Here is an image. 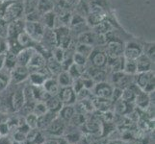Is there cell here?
I'll list each match as a JSON object with an SVG mask.
<instances>
[{
  "instance_id": "ee69618b",
  "label": "cell",
  "mask_w": 155,
  "mask_h": 144,
  "mask_svg": "<svg viewBox=\"0 0 155 144\" xmlns=\"http://www.w3.org/2000/svg\"><path fill=\"white\" fill-rule=\"evenodd\" d=\"M69 122H71L73 125L75 126H79V125H83L85 123V117H84V114H77L75 113L73 114V116L71 118Z\"/></svg>"
},
{
  "instance_id": "c3c4849f",
  "label": "cell",
  "mask_w": 155,
  "mask_h": 144,
  "mask_svg": "<svg viewBox=\"0 0 155 144\" xmlns=\"http://www.w3.org/2000/svg\"><path fill=\"white\" fill-rule=\"evenodd\" d=\"M66 139H67L68 142H71V143H75V142H77V141L80 139V136H79L78 134H76L75 132H74V133H71V134H69V135L67 136Z\"/></svg>"
},
{
  "instance_id": "db71d44e",
  "label": "cell",
  "mask_w": 155,
  "mask_h": 144,
  "mask_svg": "<svg viewBox=\"0 0 155 144\" xmlns=\"http://www.w3.org/2000/svg\"><path fill=\"white\" fill-rule=\"evenodd\" d=\"M42 144H46V143H45H45H42Z\"/></svg>"
},
{
  "instance_id": "44dd1931",
  "label": "cell",
  "mask_w": 155,
  "mask_h": 144,
  "mask_svg": "<svg viewBox=\"0 0 155 144\" xmlns=\"http://www.w3.org/2000/svg\"><path fill=\"white\" fill-rule=\"evenodd\" d=\"M56 113H52V111H47L46 114H45L44 115L39 116L38 118V126H37V129H46L47 126H48L51 122L54 120L57 115H55Z\"/></svg>"
},
{
  "instance_id": "7a4b0ae2",
  "label": "cell",
  "mask_w": 155,
  "mask_h": 144,
  "mask_svg": "<svg viewBox=\"0 0 155 144\" xmlns=\"http://www.w3.org/2000/svg\"><path fill=\"white\" fill-rule=\"evenodd\" d=\"M135 84L137 87L140 88L142 91H145L147 93H149L151 91H154L155 87V77H154V71H147L142 73H137L134 75Z\"/></svg>"
},
{
  "instance_id": "e0dca14e",
  "label": "cell",
  "mask_w": 155,
  "mask_h": 144,
  "mask_svg": "<svg viewBox=\"0 0 155 144\" xmlns=\"http://www.w3.org/2000/svg\"><path fill=\"white\" fill-rule=\"evenodd\" d=\"M42 88H45V91L48 93L50 96H53V95H58L59 91H60V86H59V84L57 82V80L54 79L53 77H49L47 78L44 85H42Z\"/></svg>"
},
{
  "instance_id": "2e32d148",
  "label": "cell",
  "mask_w": 155,
  "mask_h": 144,
  "mask_svg": "<svg viewBox=\"0 0 155 144\" xmlns=\"http://www.w3.org/2000/svg\"><path fill=\"white\" fill-rule=\"evenodd\" d=\"M25 97L23 93V89H18L14 92L12 98H11V105L15 111H19L25 104Z\"/></svg>"
},
{
  "instance_id": "30bf717a",
  "label": "cell",
  "mask_w": 155,
  "mask_h": 144,
  "mask_svg": "<svg viewBox=\"0 0 155 144\" xmlns=\"http://www.w3.org/2000/svg\"><path fill=\"white\" fill-rule=\"evenodd\" d=\"M88 60L92 63L93 67L95 68H103L107 65L106 53L100 50H93Z\"/></svg>"
},
{
  "instance_id": "8992f818",
  "label": "cell",
  "mask_w": 155,
  "mask_h": 144,
  "mask_svg": "<svg viewBox=\"0 0 155 144\" xmlns=\"http://www.w3.org/2000/svg\"><path fill=\"white\" fill-rule=\"evenodd\" d=\"M10 74H11V83L20 84L28 79L30 71L27 66H17L10 71Z\"/></svg>"
},
{
  "instance_id": "cb8c5ba5",
  "label": "cell",
  "mask_w": 155,
  "mask_h": 144,
  "mask_svg": "<svg viewBox=\"0 0 155 144\" xmlns=\"http://www.w3.org/2000/svg\"><path fill=\"white\" fill-rule=\"evenodd\" d=\"M57 82L60 88H66V87H71L73 83V78L69 75L68 71L63 70L57 75Z\"/></svg>"
},
{
  "instance_id": "277c9868",
  "label": "cell",
  "mask_w": 155,
  "mask_h": 144,
  "mask_svg": "<svg viewBox=\"0 0 155 144\" xmlns=\"http://www.w3.org/2000/svg\"><path fill=\"white\" fill-rule=\"evenodd\" d=\"M124 44L117 39H107L106 40V55L107 58L113 59L124 56Z\"/></svg>"
},
{
  "instance_id": "4fadbf2b",
  "label": "cell",
  "mask_w": 155,
  "mask_h": 144,
  "mask_svg": "<svg viewBox=\"0 0 155 144\" xmlns=\"http://www.w3.org/2000/svg\"><path fill=\"white\" fill-rule=\"evenodd\" d=\"M59 98L61 99L63 105H73L76 102V93L71 87L61 88L58 93Z\"/></svg>"
},
{
  "instance_id": "7dc6e473",
  "label": "cell",
  "mask_w": 155,
  "mask_h": 144,
  "mask_svg": "<svg viewBox=\"0 0 155 144\" xmlns=\"http://www.w3.org/2000/svg\"><path fill=\"white\" fill-rule=\"evenodd\" d=\"M10 131V128L8 125V122H3L0 124V136H5L8 135Z\"/></svg>"
},
{
  "instance_id": "d590c367",
  "label": "cell",
  "mask_w": 155,
  "mask_h": 144,
  "mask_svg": "<svg viewBox=\"0 0 155 144\" xmlns=\"http://www.w3.org/2000/svg\"><path fill=\"white\" fill-rule=\"evenodd\" d=\"M48 110L45 102L41 101H35L34 106H33V114H35L37 116H41L45 114H46Z\"/></svg>"
},
{
  "instance_id": "52a82bcc",
  "label": "cell",
  "mask_w": 155,
  "mask_h": 144,
  "mask_svg": "<svg viewBox=\"0 0 155 144\" xmlns=\"http://www.w3.org/2000/svg\"><path fill=\"white\" fill-rule=\"evenodd\" d=\"M143 53V47L136 41H128L124 47V57L129 60L136 59Z\"/></svg>"
},
{
  "instance_id": "ac0fdd59",
  "label": "cell",
  "mask_w": 155,
  "mask_h": 144,
  "mask_svg": "<svg viewBox=\"0 0 155 144\" xmlns=\"http://www.w3.org/2000/svg\"><path fill=\"white\" fill-rule=\"evenodd\" d=\"M41 23L47 29H55L57 23V15L56 14L51 11V12L45 13L41 14Z\"/></svg>"
},
{
  "instance_id": "4dcf8cb0",
  "label": "cell",
  "mask_w": 155,
  "mask_h": 144,
  "mask_svg": "<svg viewBox=\"0 0 155 144\" xmlns=\"http://www.w3.org/2000/svg\"><path fill=\"white\" fill-rule=\"evenodd\" d=\"M18 66L17 61V54H14L12 52H7L5 54V62H4V67L8 69V70H12Z\"/></svg>"
},
{
  "instance_id": "8fae6325",
  "label": "cell",
  "mask_w": 155,
  "mask_h": 144,
  "mask_svg": "<svg viewBox=\"0 0 155 144\" xmlns=\"http://www.w3.org/2000/svg\"><path fill=\"white\" fill-rule=\"evenodd\" d=\"M45 63H46V58L42 55L41 52L36 50L33 56L31 57V60L28 63L27 67L30 72H34V71L40 70L42 67H45Z\"/></svg>"
},
{
  "instance_id": "e575fe53",
  "label": "cell",
  "mask_w": 155,
  "mask_h": 144,
  "mask_svg": "<svg viewBox=\"0 0 155 144\" xmlns=\"http://www.w3.org/2000/svg\"><path fill=\"white\" fill-rule=\"evenodd\" d=\"M39 0H21L23 7V14H27L37 10Z\"/></svg>"
},
{
  "instance_id": "1f68e13d",
  "label": "cell",
  "mask_w": 155,
  "mask_h": 144,
  "mask_svg": "<svg viewBox=\"0 0 155 144\" xmlns=\"http://www.w3.org/2000/svg\"><path fill=\"white\" fill-rule=\"evenodd\" d=\"M124 71L128 75L134 76L137 74V66L135 60H129V59L124 58Z\"/></svg>"
},
{
  "instance_id": "f907efd6",
  "label": "cell",
  "mask_w": 155,
  "mask_h": 144,
  "mask_svg": "<svg viewBox=\"0 0 155 144\" xmlns=\"http://www.w3.org/2000/svg\"><path fill=\"white\" fill-rule=\"evenodd\" d=\"M6 54V53H5ZM5 54H0V70L4 67V62H5Z\"/></svg>"
},
{
  "instance_id": "603a6c76",
  "label": "cell",
  "mask_w": 155,
  "mask_h": 144,
  "mask_svg": "<svg viewBox=\"0 0 155 144\" xmlns=\"http://www.w3.org/2000/svg\"><path fill=\"white\" fill-rule=\"evenodd\" d=\"M90 77L94 82V84H97L100 82H104L106 79V72L102 68H91V70H87Z\"/></svg>"
},
{
  "instance_id": "836d02e7",
  "label": "cell",
  "mask_w": 155,
  "mask_h": 144,
  "mask_svg": "<svg viewBox=\"0 0 155 144\" xmlns=\"http://www.w3.org/2000/svg\"><path fill=\"white\" fill-rule=\"evenodd\" d=\"M67 71L69 73V75H71L73 78V80H74V79H78V78L81 77V75L86 70H85V67L84 66H77L74 62H72Z\"/></svg>"
},
{
  "instance_id": "bcb514c9",
  "label": "cell",
  "mask_w": 155,
  "mask_h": 144,
  "mask_svg": "<svg viewBox=\"0 0 155 144\" xmlns=\"http://www.w3.org/2000/svg\"><path fill=\"white\" fill-rule=\"evenodd\" d=\"M8 52V41L6 38L0 37V54H5Z\"/></svg>"
},
{
  "instance_id": "7c38bea8",
  "label": "cell",
  "mask_w": 155,
  "mask_h": 144,
  "mask_svg": "<svg viewBox=\"0 0 155 144\" xmlns=\"http://www.w3.org/2000/svg\"><path fill=\"white\" fill-rule=\"evenodd\" d=\"M45 130L48 132L51 136H61L66 131L65 121H64L62 118H60L59 116H57L56 118L53 120L48 126H47V128Z\"/></svg>"
},
{
  "instance_id": "816d5d0a",
  "label": "cell",
  "mask_w": 155,
  "mask_h": 144,
  "mask_svg": "<svg viewBox=\"0 0 155 144\" xmlns=\"http://www.w3.org/2000/svg\"><path fill=\"white\" fill-rule=\"evenodd\" d=\"M14 1H21V0H14Z\"/></svg>"
},
{
  "instance_id": "5bb4252c",
  "label": "cell",
  "mask_w": 155,
  "mask_h": 144,
  "mask_svg": "<svg viewBox=\"0 0 155 144\" xmlns=\"http://www.w3.org/2000/svg\"><path fill=\"white\" fill-rule=\"evenodd\" d=\"M135 62L137 66V73H142V72L152 70L154 62L146 54H143V53H142V54L136 59Z\"/></svg>"
},
{
  "instance_id": "74e56055",
  "label": "cell",
  "mask_w": 155,
  "mask_h": 144,
  "mask_svg": "<svg viewBox=\"0 0 155 144\" xmlns=\"http://www.w3.org/2000/svg\"><path fill=\"white\" fill-rule=\"evenodd\" d=\"M38 118H39V116H37L35 114L31 113L25 116L24 121L26 125H27L30 129H37V126H38Z\"/></svg>"
},
{
  "instance_id": "8d00e7d4",
  "label": "cell",
  "mask_w": 155,
  "mask_h": 144,
  "mask_svg": "<svg viewBox=\"0 0 155 144\" xmlns=\"http://www.w3.org/2000/svg\"><path fill=\"white\" fill-rule=\"evenodd\" d=\"M94 50L93 45H88V44H82L79 43L76 47H75V52L79 53L83 56H85L86 58H89V56L91 55V53Z\"/></svg>"
},
{
  "instance_id": "9a60e30c",
  "label": "cell",
  "mask_w": 155,
  "mask_h": 144,
  "mask_svg": "<svg viewBox=\"0 0 155 144\" xmlns=\"http://www.w3.org/2000/svg\"><path fill=\"white\" fill-rule=\"evenodd\" d=\"M36 52L35 47H25L22 48L18 54H17V61L18 66H27L31 60V57Z\"/></svg>"
},
{
  "instance_id": "60d3db41",
  "label": "cell",
  "mask_w": 155,
  "mask_h": 144,
  "mask_svg": "<svg viewBox=\"0 0 155 144\" xmlns=\"http://www.w3.org/2000/svg\"><path fill=\"white\" fill-rule=\"evenodd\" d=\"M88 58H86L85 56L79 54L77 52H74V54L72 56V62L77 66H85L87 63Z\"/></svg>"
},
{
  "instance_id": "f35d334b",
  "label": "cell",
  "mask_w": 155,
  "mask_h": 144,
  "mask_svg": "<svg viewBox=\"0 0 155 144\" xmlns=\"http://www.w3.org/2000/svg\"><path fill=\"white\" fill-rule=\"evenodd\" d=\"M25 15V21H31V22H41V14L39 11H34V12H31Z\"/></svg>"
},
{
  "instance_id": "ffe728a7",
  "label": "cell",
  "mask_w": 155,
  "mask_h": 144,
  "mask_svg": "<svg viewBox=\"0 0 155 144\" xmlns=\"http://www.w3.org/2000/svg\"><path fill=\"white\" fill-rule=\"evenodd\" d=\"M45 105L47 107V110L52 113H59V110L62 109V107L64 106L61 99L59 98L58 95H53L45 101Z\"/></svg>"
},
{
  "instance_id": "d6986e66",
  "label": "cell",
  "mask_w": 155,
  "mask_h": 144,
  "mask_svg": "<svg viewBox=\"0 0 155 144\" xmlns=\"http://www.w3.org/2000/svg\"><path fill=\"white\" fill-rule=\"evenodd\" d=\"M45 67L47 68V70L49 71V73L52 75H58L59 73L63 71L62 68V63L60 62H58L56 59H54L52 56L49 58H46V63Z\"/></svg>"
},
{
  "instance_id": "f546056e",
  "label": "cell",
  "mask_w": 155,
  "mask_h": 144,
  "mask_svg": "<svg viewBox=\"0 0 155 144\" xmlns=\"http://www.w3.org/2000/svg\"><path fill=\"white\" fill-rule=\"evenodd\" d=\"M112 29H113V26H112V24L110 22H108V21H106V20H102L100 23H98L97 26L94 27V34L103 35V36L108 34L109 32H111Z\"/></svg>"
},
{
  "instance_id": "d4e9b609",
  "label": "cell",
  "mask_w": 155,
  "mask_h": 144,
  "mask_svg": "<svg viewBox=\"0 0 155 144\" xmlns=\"http://www.w3.org/2000/svg\"><path fill=\"white\" fill-rule=\"evenodd\" d=\"M74 114H75V109L72 105H64L59 110V117L64 121H69Z\"/></svg>"
},
{
  "instance_id": "f5cc1de1",
  "label": "cell",
  "mask_w": 155,
  "mask_h": 144,
  "mask_svg": "<svg viewBox=\"0 0 155 144\" xmlns=\"http://www.w3.org/2000/svg\"><path fill=\"white\" fill-rule=\"evenodd\" d=\"M4 1H9V0H4Z\"/></svg>"
},
{
  "instance_id": "484cf974",
  "label": "cell",
  "mask_w": 155,
  "mask_h": 144,
  "mask_svg": "<svg viewBox=\"0 0 155 144\" xmlns=\"http://www.w3.org/2000/svg\"><path fill=\"white\" fill-rule=\"evenodd\" d=\"M78 42L82 44L94 45L95 42V36L94 33L90 31H85L80 33L78 36Z\"/></svg>"
},
{
  "instance_id": "4316f807",
  "label": "cell",
  "mask_w": 155,
  "mask_h": 144,
  "mask_svg": "<svg viewBox=\"0 0 155 144\" xmlns=\"http://www.w3.org/2000/svg\"><path fill=\"white\" fill-rule=\"evenodd\" d=\"M11 84V74L10 70L3 67L0 70V92L4 91Z\"/></svg>"
},
{
  "instance_id": "6da1fadb",
  "label": "cell",
  "mask_w": 155,
  "mask_h": 144,
  "mask_svg": "<svg viewBox=\"0 0 155 144\" xmlns=\"http://www.w3.org/2000/svg\"><path fill=\"white\" fill-rule=\"evenodd\" d=\"M22 14L23 7L21 1L9 0V1L6 2V5H5L4 12L2 14V21L4 24H8L11 21L20 18Z\"/></svg>"
},
{
  "instance_id": "5b68a950",
  "label": "cell",
  "mask_w": 155,
  "mask_h": 144,
  "mask_svg": "<svg viewBox=\"0 0 155 144\" xmlns=\"http://www.w3.org/2000/svg\"><path fill=\"white\" fill-rule=\"evenodd\" d=\"M133 79H134V76L128 75L124 71H117L114 72L112 75V83H113L115 88L124 89L129 87L133 83Z\"/></svg>"
},
{
  "instance_id": "7bdbcfd3",
  "label": "cell",
  "mask_w": 155,
  "mask_h": 144,
  "mask_svg": "<svg viewBox=\"0 0 155 144\" xmlns=\"http://www.w3.org/2000/svg\"><path fill=\"white\" fill-rule=\"evenodd\" d=\"M142 47H143V54H146L154 62V43H152V42H150V43H146L145 46H142Z\"/></svg>"
},
{
  "instance_id": "f1b7e54d",
  "label": "cell",
  "mask_w": 155,
  "mask_h": 144,
  "mask_svg": "<svg viewBox=\"0 0 155 144\" xmlns=\"http://www.w3.org/2000/svg\"><path fill=\"white\" fill-rule=\"evenodd\" d=\"M54 6L55 4L53 2V0H39L37 11H39L41 14H44L54 10Z\"/></svg>"
},
{
  "instance_id": "681fc988",
  "label": "cell",
  "mask_w": 155,
  "mask_h": 144,
  "mask_svg": "<svg viewBox=\"0 0 155 144\" xmlns=\"http://www.w3.org/2000/svg\"><path fill=\"white\" fill-rule=\"evenodd\" d=\"M0 144H13V141L7 136H0Z\"/></svg>"
},
{
  "instance_id": "ba28073f",
  "label": "cell",
  "mask_w": 155,
  "mask_h": 144,
  "mask_svg": "<svg viewBox=\"0 0 155 144\" xmlns=\"http://www.w3.org/2000/svg\"><path fill=\"white\" fill-rule=\"evenodd\" d=\"M24 23L25 21L21 20L20 18L11 21L7 25V40L17 39L18 36L24 31Z\"/></svg>"
},
{
  "instance_id": "83f0119b",
  "label": "cell",
  "mask_w": 155,
  "mask_h": 144,
  "mask_svg": "<svg viewBox=\"0 0 155 144\" xmlns=\"http://www.w3.org/2000/svg\"><path fill=\"white\" fill-rule=\"evenodd\" d=\"M17 40L18 42V44L22 48H25V47H35L33 44L37 43V42H35L33 40L30 38L29 35L26 33L25 31L21 32V33L18 36Z\"/></svg>"
},
{
  "instance_id": "d6a6232c",
  "label": "cell",
  "mask_w": 155,
  "mask_h": 144,
  "mask_svg": "<svg viewBox=\"0 0 155 144\" xmlns=\"http://www.w3.org/2000/svg\"><path fill=\"white\" fill-rule=\"evenodd\" d=\"M102 20H104V15L102 14H97V13L91 12L88 14V18H87V24L89 26H91V27L94 28V26H97Z\"/></svg>"
},
{
  "instance_id": "9c48e42d",
  "label": "cell",
  "mask_w": 155,
  "mask_h": 144,
  "mask_svg": "<svg viewBox=\"0 0 155 144\" xmlns=\"http://www.w3.org/2000/svg\"><path fill=\"white\" fill-rule=\"evenodd\" d=\"M94 93L97 98L102 99H111L112 92H113V87L111 86V84L104 82H100L94 85Z\"/></svg>"
},
{
  "instance_id": "ab89813d",
  "label": "cell",
  "mask_w": 155,
  "mask_h": 144,
  "mask_svg": "<svg viewBox=\"0 0 155 144\" xmlns=\"http://www.w3.org/2000/svg\"><path fill=\"white\" fill-rule=\"evenodd\" d=\"M54 59H56V60L58 62H62L64 61V59H65V56H66V51L65 49H63L62 47H59V46H56L54 48V51H53L52 55H51Z\"/></svg>"
},
{
  "instance_id": "3957f363",
  "label": "cell",
  "mask_w": 155,
  "mask_h": 144,
  "mask_svg": "<svg viewBox=\"0 0 155 144\" xmlns=\"http://www.w3.org/2000/svg\"><path fill=\"white\" fill-rule=\"evenodd\" d=\"M45 27L41 22H31V21H25L24 23V31L29 35L30 38L35 42H41L42 37L45 34Z\"/></svg>"
},
{
  "instance_id": "7402d4cb",
  "label": "cell",
  "mask_w": 155,
  "mask_h": 144,
  "mask_svg": "<svg viewBox=\"0 0 155 144\" xmlns=\"http://www.w3.org/2000/svg\"><path fill=\"white\" fill-rule=\"evenodd\" d=\"M134 102L136 103V105L139 107V108H141V109H147L151 104L148 93H147L145 91H142V90L136 94Z\"/></svg>"
},
{
  "instance_id": "b9f144b4",
  "label": "cell",
  "mask_w": 155,
  "mask_h": 144,
  "mask_svg": "<svg viewBox=\"0 0 155 144\" xmlns=\"http://www.w3.org/2000/svg\"><path fill=\"white\" fill-rule=\"evenodd\" d=\"M116 110L117 113H119L120 114H124L126 113L127 110V106L129 105V103H126L125 101H124L121 98L120 100L116 101Z\"/></svg>"
},
{
  "instance_id": "f6af8a7d",
  "label": "cell",
  "mask_w": 155,
  "mask_h": 144,
  "mask_svg": "<svg viewBox=\"0 0 155 144\" xmlns=\"http://www.w3.org/2000/svg\"><path fill=\"white\" fill-rule=\"evenodd\" d=\"M121 95H122V89L121 88H113V92H112V96H111V99L112 101H116L120 100L121 98Z\"/></svg>"
}]
</instances>
